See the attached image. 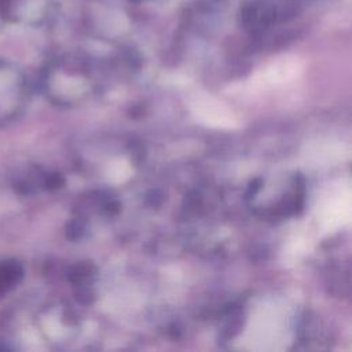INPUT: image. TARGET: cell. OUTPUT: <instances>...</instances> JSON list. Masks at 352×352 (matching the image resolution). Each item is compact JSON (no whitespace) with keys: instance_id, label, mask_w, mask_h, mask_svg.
Returning <instances> with one entry per match:
<instances>
[{"instance_id":"6da1fadb","label":"cell","mask_w":352,"mask_h":352,"mask_svg":"<svg viewBox=\"0 0 352 352\" xmlns=\"http://www.w3.org/2000/svg\"><path fill=\"white\" fill-rule=\"evenodd\" d=\"M28 85L22 73L0 62V125L15 121L26 107Z\"/></svg>"},{"instance_id":"7a4b0ae2","label":"cell","mask_w":352,"mask_h":352,"mask_svg":"<svg viewBox=\"0 0 352 352\" xmlns=\"http://www.w3.org/2000/svg\"><path fill=\"white\" fill-rule=\"evenodd\" d=\"M23 279V267L15 258L0 260V298L10 294Z\"/></svg>"}]
</instances>
